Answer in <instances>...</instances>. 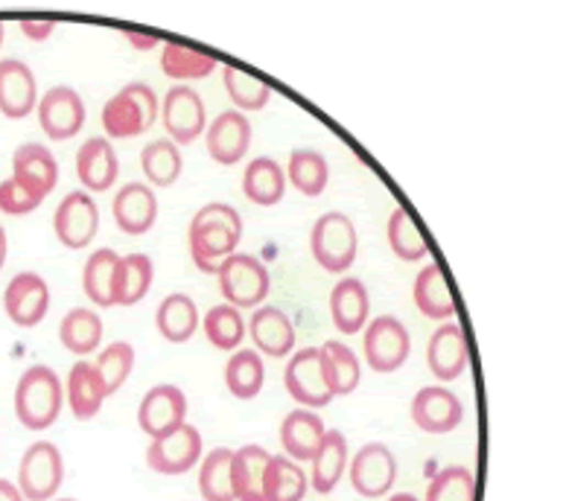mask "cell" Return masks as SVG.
<instances>
[{
	"mask_svg": "<svg viewBox=\"0 0 563 501\" xmlns=\"http://www.w3.org/2000/svg\"><path fill=\"white\" fill-rule=\"evenodd\" d=\"M3 38H7V26L0 24V47H3Z\"/></svg>",
	"mask_w": 563,
	"mask_h": 501,
	"instance_id": "53",
	"label": "cell"
},
{
	"mask_svg": "<svg viewBox=\"0 0 563 501\" xmlns=\"http://www.w3.org/2000/svg\"><path fill=\"white\" fill-rule=\"evenodd\" d=\"M347 460H351V452H347V441L342 432L330 428L324 441H321L319 452L312 455V469H310V487L316 493L328 496L333 493L342 481V476L347 472Z\"/></svg>",
	"mask_w": 563,
	"mask_h": 501,
	"instance_id": "29",
	"label": "cell"
},
{
	"mask_svg": "<svg viewBox=\"0 0 563 501\" xmlns=\"http://www.w3.org/2000/svg\"><path fill=\"white\" fill-rule=\"evenodd\" d=\"M217 280L225 303H231L236 310H257L269 298L272 289L269 268L263 266L254 254H243V250H236L219 263Z\"/></svg>",
	"mask_w": 563,
	"mask_h": 501,
	"instance_id": "5",
	"label": "cell"
},
{
	"mask_svg": "<svg viewBox=\"0 0 563 501\" xmlns=\"http://www.w3.org/2000/svg\"><path fill=\"white\" fill-rule=\"evenodd\" d=\"M118 277H120V254L111 248H97L91 257L85 259L82 268V292L85 298L109 310L118 307Z\"/></svg>",
	"mask_w": 563,
	"mask_h": 501,
	"instance_id": "26",
	"label": "cell"
},
{
	"mask_svg": "<svg viewBox=\"0 0 563 501\" xmlns=\"http://www.w3.org/2000/svg\"><path fill=\"white\" fill-rule=\"evenodd\" d=\"M93 368L100 374L102 385H106V393H118L126 379L135 370V347L129 342H111L109 347H102Z\"/></svg>",
	"mask_w": 563,
	"mask_h": 501,
	"instance_id": "45",
	"label": "cell"
},
{
	"mask_svg": "<svg viewBox=\"0 0 563 501\" xmlns=\"http://www.w3.org/2000/svg\"><path fill=\"white\" fill-rule=\"evenodd\" d=\"M240 240H243V216L225 201H211L196 210L187 227L190 257L205 275H217L219 263L236 254Z\"/></svg>",
	"mask_w": 563,
	"mask_h": 501,
	"instance_id": "1",
	"label": "cell"
},
{
	"mask_svg": "<svg viewBox=\"0 0 563 501\" xmlns=\"http://www.w3.org/2000/svg\"><path fill=\"white\" fill-rule=\"evenodd\" d=\"M427 365L438 382H453L467 368V338L455 321H444L427 344Z\"/></svg>",
	"mask_w": 563,
	"mask_h": 501,
	"instance_id": "23",
	"label": "cell"
},
{
	"mask_svg": "<svg viewBox=\"0 0 563 501\" xmlns=\"http://www.w3.org/2000/svg\"><path fill=\"white\" fill-rule=\"evenodd\" d=\"M213 70H217V59L211 53L176 42L164 44V51H161V74L176 82H199V79H208Z\"/></svg>",
	"mask_w": 563,
	"mask_h": 501,
	"instance_id": "35",
	"label": "cell"
},
{
	"mask_svg": "<svg viewBox=\"0 0 563 501\" xmlns=\"http://www.w3.org/2000/svg\"><path fill=\"white\" fill-rule=\"evenodd\" d=\"M76 176L85 192H106L120 176V160L109 137H88L76 152Z\"/></svg>",
	"mask_w": 563,
	"mask_h": 501,
	"instance_id": "21",
	"label": "cell"
},
{
	"mask_svg": "<svg viewBox=\"0 0 563 501\" xmlns=\"http://www.w3.org/2000/svg\"><path fill=\"white\" fill-rule=\"evenodd\" d=\"M243 192L257 208H275L286 192V172L278 160L266 155L249 160L243 172Z\"/></svg>",
	"mask_w": 563,
	"mask_h": 501,
	"instance_id": "31",
	"label": "cell"
},
{
	"mask_svg": "<svg viewBox=\"0 0 563 501\" xmlns=\"http://www.w3.org/2000/svg\"><path fill=\"white\" fill-rule=\"evenodd\" d=\"M284 385L289 397L301 409L319 411L324 405H330V400H333L328 376H324V365H321L319 347H303V350L292 353V359L286 365Z\"/></svg>",
	"mask_w": 563,
	"mask_h": 501,
	"instance_id": "10",
	"label": "cell"
},
{
	"mask_svg": "<svg viewBox=\"0 0 563 501\" xmlns=\"http://www.w3.org/2000/svg\"><path fill=\"white\" fill-rule=\"evenodd\" d=\"M423 501H476V476L462 464L444 467L432 476Z\"/></svg>",
	"mask_w": 563,
	"mask_h": 501,
	"instance_id": "46",
	"label": "cell"
},
{
	"mask_svg": "<svg viewBox=\"0 0 563 501\" xmlns=\"http://www.w3.org/2000/svg\"><path fill=\"white\" fill-rule=\"evenodd\" d=\"M141 169L152 187H173L185 172L181 149L169 137L152 141L141 152Z\"/></svg>",
	"mask_w": 563,
	"mask_h": 501,
	"instance_id": "40",
	"label": "cell"
},
{
	"mask_svg": "<svg viewBox=\"0 0 563 501\" xmlns=\"http://www.w3.org/2000/svg\"><path fill=\"white\" fill-rule=\"evenodd\" d=\"M3 310L15 326L33 330L51 312V286L35 271H21L3 289Z\"/></svg>",
	"mask_w": 563,
	"mask_h": 501,
	"instance_id": "13",
	"label": "cell"
},
{
	"mask_svg": "<svg viewBox=\"0 0 563 501\" xmlns=\"http://www.w3.org/2000/svg\"><path fill=\"white\" fill-rule=\"evenodd\" d=\"M199 307L190 294L185 292H173L167 294L164 301L158 303L155 310V326L164 342L169 344H185L190 342L199 330Z\"/></svg>",
	"mask_w": 563,
	"mask_h": 501,
	"instance_id": "30",
	"label": "cell"
},
{
	"mask_svg": "<svg viewBox=\"0 0 563 501\" xmlns=\"http://www.w3.org/2000/svg\"><path fill=\"white\" fill-rule=\"evenodd\" d=\"M324 435H328L324 420L310 409L289 411L284 423H280V446H284L286 458H292L295 464L298 460H312Z\"/></svg>",
	"mask_w": 563,
	"mask_h": 501,
	"instance_id": "25",
	"label": "cell"
},
{
	"mask_svg": "<svg viewBox=\"0 0 563 501\" xmlns=\"http://www.w3.org/2000/svg\"><path fill=\"white\" fill-rule=\"evenodd\" d=\"M245 335L254 342V350L269 359H284L295 350V326L278 307H257L245 324Z\"/></svg>",
	"mask_w": 563,
	"mask_h": 501,
	"instance_id": "20",
	"label": "cell"
},
{
	"mask_svg": "<svg viewBox=\"0 0 563 501\" xmlns=\"http://www.w3.org/2000/svg\"><path fill=\"white\" fill-rule=\"evenodd\" d=\"M65 400L76 420H93L102 411V402L109 400L106 385L93 368V361H76L65 382Z\"/></svg>",
	"mask_w": 563,
	"mask_h": 501,
	"instance_id": "28",
	"label": "cell"
},
{
	"mask_svg": "<svg viewBox=\"0 0 563 501\" xmlns=\"http://www.w3.org/2000/svg\"><path fill=\"white\" fill-rule=\"evenodd\" d=\"M158 114V93L146 82H129L102 105V132L109 141H129V137L150 132Z\"/></svg>",
	"mask_w": 563,
	"mask_h": 501,
	"instance_id": "3",
	"label": "cell"
},
{
	"mask_svg": "<svg viewBox=\"0 0 563 501\" xmlns=\"http://www.w3.org/2000/svg\"><path fill=\"white\" fill-rule=\"evenodd\" d=\"M12 178L44 201L59 185V160L42 143H24L12 155Z\"/></svg>",
	"mask_w": 563,
	"mask_h": 501,
	"instance_id": "18",
	"label": "cell"
},
{
	"mask_svg": "<svg viewBox=\"0 0 563 501\" xmlns=\"http://www.w3.org/2000/svg\"><path fill=\"white\" fill-rule=\"evenodd\" d=\"M187 423V397L176 385H155L146 391L137 409V426L143 435L155 437L169 435L173 428Z\"/></svg>",
	"mask_w": 563,
	"mask_h": 501,
	"instance_id": "16",
	"label": "cell"
},
{
	"mask_svg": "<svg viewBox=\"0 0 563 501\" xmlns=\"http://www.w3.org/2000/svg\"><path fill=\"white\" fill-rule=\"evenodd\" d=\"M18 30H21V35L30 38V42H47V38L56 33V21H21Z\"/></svg>",
	"mask_w": 563,
	"mask_h": 501,
	"instance_id": "48",
	"label": "cell"
},
{
	"mask_svg": "<svg viewBox=\"0 0 563 501\" xmlns=\"http://www.w3.org/2000/svg\"><path fill=\"white\" fill-rule=\"evenodd\" d=\"M59 342L74 356H88L102 344V318L88 307H74L62 318Z\"/></svg>",
	"mask_w": 563,
	"mask_h": 501,
	"instance_id": "34",
	"label": "cell"
},
{
	"mask_svg": "<svg viewBox=\"0 0 563 501\" xmlns=\"http://www.w3.org/2000/svg\"><path fill=\"white\" fill-rule=\"evenodd\" d=\"M111 213L114 222L123 234L143 236L150 234L152 225L158 222V199L150 185L132 181V185L120 187L114 201H111Z\"/></svg>",
	"mask_w": 563,
	"mask_h": 501,
	"instance_id": "22",
	"label": "cell"
},
{
	"mask_svg": "<svg viewBox=\"0 0 563 501\" xmlns=\"http://www.w3.org/2000/svg\"><path fill=\"white\" fill-rule=\"evenodd\" d=\"M351 485L362 499H383L397 481V458L386 443H365L351 460Z\"/></svg>",
	"mask_w": 563,
	"mask_h": 501,
	"instance_id": "12",
	"label": "cell"
},
{
	"mask_svg": "<svg viewBox=\"0 0 563 501\" xmlns=\"http://www.w3.org/2000/svg\"><path fill=\"white\" fill-rule=\"evenodd\" d=\"M412 301L421 310V315L441 321V324L455 315V294L450 283H446L444 268L438 266V263H427L418 271L412 283Z\"/></svg>",
	"mask_w": 563,
	"mask_h": 501,
	"instance_id": "27",
	"label": "cell"
},
{
	"mask_svg": "<svg viewBox=\"0 0 563 501\" xmlns=\"http://www.w3.org/2000/svg\"><path fill=\"white\" fill-rule=\"evenodd\" d=\"M202 330L217 350L234 353L245 338V318L231 303H219V307H211L208 315L202 318Z\"/></svg>",
	"mask_w": 563,
	"mask_h": 501,
	"instance_id": "44",
	"label": "cell"
},
{
	"mask_svg": "<svg viewBox=\"0 0 563 501\" xmlns=\"http://www.w3.org/2000/svg\"><path fill=\"white\" fill-rule=\"evenodd\" d=\"M38 204H42V199H35L33 192L24 190L15 178L0 181V213H7V216H26V213L38 210Z\"/></svg>",
	"mask_w": 563,
	"mask_h": 501,
	"instance_id": "47",
	"label": "cell"
},
{
	"mask_svg": "<svg viewBox=\"0 0 563 501\" xmlns=\"http://www.w3.org/2000/svg\"><path fill=\"white\" fill-rule=\"evenodd\" d=\"M310 250L312 259L330 275L351 271L356 254H360V234H356L353 219L339 210L321 213L310 231Z\"/></svg>",
	"mask_w": 563,
	"mask_h": 501,
	"instance_id": "4",
	"label": "cell"
},
{
	"mask_svg": "<svg viewBox=\"0 0 563 501\" xmlns=\"http://www.w3.org/2000/svg\"><path fill=\"white\" fill-rule=\"evenodd\" d=\"M266 382V365L263 356L254 347L234 350V356L225 365V388L236 400H254L263 391Z\"/></svg>",
	"mask_w": 563,
	"mask_h": 501,
	"instance_id": "38",
	"label": "cell"
},
{
	"mask_svg": "<svg viewBox=\"0 0 563 501\" xmlns=\"http://www.w3.org/2000/svg\"><path fill=\"white\" fill-rule=\"evenodd\" d=\"M35 114H38L42 132L51 141H70V137L82 132L85 102L79 91H74L70 85H56V88L38 97Z\"/></svg>",
	"mask_w": 563,
	"mask_h": 501,
	"instance_id": "14",
	"label": "cell"
},
{
	"mask_svg": "<svg viewBox=\"0 0 563 501\" xmlns=\"http://www.w3.org/2000/svg\"><path fill=\"white\" fill-rule=\"evenodd\" d=\"M65 481V458L56 443L35 441L18 464V490L24 501H53Z\"/></svg>",
	"mask_w": 563,
	"mask_h": 501,
	"instance_id": "6",
	"label": "cell"
},
{
	"mask_svg": "<svg viewBox=\"0 0 563 501\" xmlns=\"http://www.w3.org/2000/svg\"><path fill=\"white\" fill-rule=\"evenodd\" d=\"M53 231L65 248L82 250L93 243V236L100 231V208L93 201L91 192L74 190L59 201V208L53 213Z\"/></svg>",
	"mask_w": 563,
	"mask_h": 501,
	"instance_id": "11",
	"label": "cell"
},
{
	"mask_svg": "<svg viewBox=\"0 0 563 501\" xmlns=\"http://www.w3.org/2000/svg\"><path fill=\"white\" fill-rule=\"evenodd\" d=\"M205 443L199 428L185 423V426L173 428L169 435L155 437L146 449V464L152 472L158 476H185L202 460Z\"/></svg>",
	"mask_w": 563,
	"mask_h": 501,
	"instance_id": "9",
	"label": "cell"
},
{
	"mask_svg": "<svg viewBox=\"0 0 563 501\" xmlns=\"http://www.w3.org/2000/svg\"><path fill=\"white\" fill-rule=\"evenodd\" d=\"M205 146L217 164L234 167L252 149V123L240 111H222L208 129H205Z\"/></svg>",
	"mask_w": 563,
	"mask_h": 501,
	"instance_id": "17",
	"label": "cell"
},
{
	"mask_svg": "<svg viewBox=\"0 0 563 501\" xmlns=\"http://www.w3.org/2000/svg\"><path fill=\"white\" fill-rule=\"evenodd\" d=\"M199 493L205 501H236L234 496V449H211L202 455Z\"/></svg>",
	"mask_w": 563,
	"mask_h": 501,
	"instance_id": "36",
	"label": "cell"
},
{
	"mask_svg": "<svg viewBox=\"0 0 563 501\" xmlns=\"http://www.w3.org/2000/svg\"><path fill=\"white\" fill-rule=\"evenodd\" d=\"M321 365H324V376H328L330 393L333 397H347L360 388L362 382V365L356 359V353L342 342H324L319 347Z\"/></svg>",
	"mask_w": 563,
	"mask_h": 501,
	"instance_id": "32",
	"label": "cell"
},
{
	"mask_svg": "<svg viewBox=\"0 0 563 501\" xmlns=\"http://www.w3.org/2000/svg\"><path fill=\"white\" fill-rule=\"evenodd\" d=\"M161 123L164 132L176 146H190L205 134L208 129V114H205V102L196 88L190 85H173L164 97L161 105Z\"/></svg>",
	"mask_w": 563,
	"mask_h": 501,
	"instance_id": "8",
	"label": "cell"
},
{
	"mask_svg": "<svg viewBox=\"0 0 563 501\" xmlns=\"http://www.w3.org/2000/svg\"><path fill=\"white\" fill-rule=\"evenodd\" d=\"M362 353L374 374H395L412 353V338L400 318L379 315L362 330Z\"/></svg>",
	"mask_w": 563,
	"mask_h": 501,
	"instance_id": "7",
	"label": "cell"
},
{
	"mask_svg": "<svg viewBox=\"0 0 563 501\" xmlns=\"http://www.w3.org/2000/svg\"><path fill=\"white\" fill-rule=\"evenodd\" d=\"M330 318L342 335H356L371 321V294L360 277H342L330 292Z\"/></svg>",
	"mask_w": 563,
	"mask_h": 501,
	"instance_id": "24",
	"label": "cell"
},
{
	"mask_svg": "<svg viewBox=\"0 0 563 501\" xmlns=\"http://www.w3.org/2000/svg\"><path fill=\"white\" fill-rule=\"evenodd\" d=\"M386 240L391 254L397 259H404V263H421V259L429 257L427 236L421 234V227H418L415 216L409 213V208L391 210L386 225Z\"/></svg>",
	"mask_w": 563,
	"mask_h": 501,
	"instance_id": "39",
	"label": "cell"
},
{
	"mask_svg": "<svg viewBox=\"0 0 563 501\" xmlns=\"http://www.w3.org/2000/svg\"><path fill=\"white\" fill-rule=\"evenodd\" d=\"M7 254H9V236H7V227L0 225V268L7 266Z\"/></svg>",
	"mask_w": 563,
	"mask_h": 501,
	"instance_id": "51",
	"label": "cell"
},
{
	"mask_svg": "<svg viewBox=\"0 0 563 501\" xmlns=\"http://www.w3.org/2000/svg\"><path fill=\"white\" fill-rule=\"evenodd\" d=\"M53 501H76V499H53Z\"/></svg>",
	"mask_w": 563,
	"mask_h": 501,
	"instance_id": "54",
	"label": "cell"
},
{
	"mask_svg": "<svg viewBox=\"0 0 563 501\" xmlns=\"http://www.w3.org/2000/svg\"><path fill=\"white\" fill-rule=\"evenodd\" d=\"M0 501H24V496H21L15 481H3V478H0Z\"/></svg>",
	"mask_w": 563,
	"mask_h": 501,
	"instance_id": "50",
	"label": "cell"
},
{
	"mask_svg": "<svg viewBox=\"0 0 563 501\" xmlns=\"http://www.w3.org/2000/svg\"><path fill=\"white\" fill-rule=\"evenodd\" d=\"M222 85H225L228 100L234 102V111H263L272 100V88L257 76L245 74L240 67H222Z\"/></svg>",
	"mask_w": 563,
	"mask_h": 501,
	"instance_id": "43",
	"label": "cell"
},
{
	"mask_svg": "<svg viewBox=\"0 0 563 501\" xmlns=\"http://www.w3.org/2000/svg\"><path fill=\"white\" fill-rule=\"evenodd\" d=\"M269 452L249 443L234 452V496L236 501H266L263 499V478L269 467Z\"/></svg>",
	"mask_w": 563,
	"mask_h": 501,
	"instance_id": "37",
	"label": "cell"
},
{
	"mask_svg": "<svg viewBox=\"0 0 563 501\" xmlns=\"http://www.w3.org/2000/svg\"><path fill=\"white\" fill-rule=\"evenodd\" d=\"M310 490V476L292 458H269L263 478V499L266 501H303Z\"/></svg>",
	"mask_w": 563,
	"mask_h": 501,
	"instance_id": "41",
	"label": "cell"
},
{
	"mask_svg": "<svg viewBox=\"0 0 563 501\" xmlns=\"http://www.w3.org/2000/svg\"><path fill=\"white\" fill-rule=\"evenodd\" d=\"M126 42L132 44L135 51H155V47H158V38H152V35L146 33H135V30H129Z\"/></svg>",
	"mask_w": 563,
	"mask_h": 501,
	"instance_id": "49",
	"label": "cell"
},
{
	"mask_svg": "<svg viewBox=\"0 0 563 501\" xmlns=\"http://www.w3.org/2000/svg\"><path fill=\"white\" fill-rule=\"evenodd\" d=\"M65 405V385L47 365H33L15 385V417L30 432L51 428Z\"/></svg>",
	"mask_w": 563,
	"mask_h": 501,
	"instance_id": "2",
	"label": "cell"
},
{
	"mask_svg": "<svg viewBox=\"0 0 563 501\" xmlns=\"http://www.w3.org/2000/svg\"><path fill=\"white\" fill-rule=\"evenodd\" d=\"M388 501H421V499H418V496H412V493H397V496H391Z\"/></svg>",
	"mask_w": 563,
	"mask_h": 501,
	"instance_id": "52",
	"label": "cell"
},
{
	"mask_svg": "<svg viewBox=\"0 0 563 501\" xmlns=\"http://www.w3.org/2000/svg\"><path fill=\"white\" fill-rule=\"evenodd\" d=\"M38 105V82L21 59H0V114L9 120L30 118Z\"/></svg>",
	"mask_w": 563,
	"mask_h": 501,
	"instance_id": "19",
	"label": "cell"
},
{
	"mask_svg": "<svg viewBox=\"0 0 563 501\" xmlns=\"http://www.w3.org/2000/svg\"><path fill=\"white\" fill-rule=\"evenodd\" d=\"M409 414L415 426L427 435H450L462 426L464 405L444 385H427L412 397Z\"/></svg>",
	"mask_w": 563,
	"mask_h": 501,
	"instance_id": "15",
	"label": "cell"
},
{
	"mask_svg": "<svg viewBox=\"0 0 563 501\" xmlns=\"http://www.w3.org/2000/svg\"><path fill=\"white\" fill-rule=\"evenodd\" d=\"M155 280V263L150 254H126L120 257V277H118V307H135L152 289Z\"/></svg>",
	"mask_w": 563,
	"mask_h": 501,
	"instance_id": "42",
	"label": "cell"
},
{
	"mask_svg": "<svg viewBox=\"0 0 563 501\" xmlns=\"http://www.w3.org/2000/svg\"><path fill=\"white\" fill-rule=\"evenodd\" d=\"M286 185L307 196V199H319L321 192L328 190L330 167L328 158L316 149H295L286 164Z\"/></svg>",
	"mask_w": 563,
	"mask_h": 501,
	"instance_id": "33",
	"label": "cell"
}]
</instances>
